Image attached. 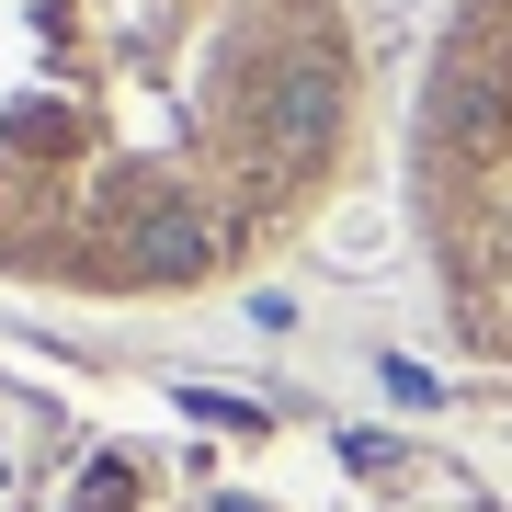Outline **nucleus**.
<instances>
[{
  "label": "nucleus",
  "instance_id": "nucleus-2",
  "mask_svg": "<svg viewBox=\"0 0 512 512\" xmlns=\"http://www.w3.org/2000/svg\"><path fill=\"white\" fill-rule=\"evenodd\" d=\"M433 217L456 308L512 342V0H467L433 80Z\"/></svg>",
  "mask_w": 512,
  "mask_h": 512
},
{
  "label": "nucleus",
  "instance_id": "nucleus-1",
  "mask_svg": "<svg viewBox=\"0 0 512 512\" xmlns=\"http://www.w3.org/2000/svg\"><path fill=\"white\" fill-rule=\"evenodd\" d=\"M342 126L319 0H0V262L194 285L285 228Z\"/></svg>",
  "mask_w": 512,
  "mask_h": 512
}]
</instances>
